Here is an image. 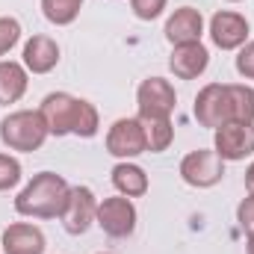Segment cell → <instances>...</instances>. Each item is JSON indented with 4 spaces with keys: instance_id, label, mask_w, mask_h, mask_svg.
Listing matches in <instances>:
<instances>
[{
    "instance_id": "cell-5",
    "label": "cell",
    "mask_w": 254,
    "mask_h": 254,
    "mask_svg": "<svg viewBox=\"0 0 254 254\" xmlns=\"http://www.w3.org/2000/svg\"><path fill=\"white\" fill-rule=\"evenodd\" d=\"M192 113H195L198 125L210 127V130H219L222 125L234 122V116H231V98H228V83H207L195 95Z\"/></svg>"
},
{
    "instance_id": "cell-15",
    "label": "cell",
    "mask_w": 254,
    "mask_h": 254,
    "mask_svg": "<svg viewBox=\"0 0 254 254\" xmlns=\"http://www.w3.org/2000/svg\"><path fill=\"white\" fill-rule=\"evenodd\" d=\"M24 68L33 71V74H48L54 71L60 63V45L51 39V36H33L27 45H24Z\"/></svg>"
},
{
    "instance_id": "cell-6",
    "label": "cell",
    "mask_w": 254,
    "mask_h": 254,
    "mask_svg": "<svg viewBox=\"0 0 254 254\" xmlns=\"http://www.w3.org/2000/svg\"><path fill=\"white\" fill-rule=\"evenodd\" d=\"M95 225H101V231L107 237H116V240L130 237L136 231V207H133V201L125 198V195H113V198L98 201Z\"/></svg>"
},
{
    "instance_id": "cell-3",
    "label": "cell",
    "mask_w": 254,
    "mask_h": 254,
    "mask_svg": "<svg viewBox=\"0 0 254 254\" xmlns=\"http://www.w3.org/2000/svg\"><path fill=\"white\" fill-rule=\"evenodd\" d=\"M181 178H184V184H190L195 190H210L225 178V160L213 148L190 151L181 160Z\"/></svg>"
},
{
    "instance_id": "cell-14",
    "label": "cell",
    "mask_w": 254,
    "mask_h": 254,
    "mask_svg": "<svg viewBox=\"0 0 254 254\" xmlns=\"http://www.w3.org/2000/svg\"><path fill=\"white\" fill-rule=\"evenodd\" d=\"M3 254H45V234L36 225L15 222L3 231Z\"/></svg>"
},
{
    "instance_id": "cell-19",
    "label": "cell",
    "mask_w": 254,
    "mask_h": 254,
    "mask_svg": "<svg viewBox=\"0 0 254 254\" xmlns=\"http://www.w3.org/2000/svg\"><path fill=\"white\" fill-rule=\"evenodd\" d=\"M139 122H142L145 142H148L151 154H160V151H166L175 142V127H172L169 119H139Z\"/></svg>"
},
{
    "instance_id": "cell-21",
    "label": "cell",
    "mask_w": 254,
    "mask_h": 254,
    "mask_svg": "<svg viewBox=\"0 0 254 254\" xmlns=\"http://www.w3.org/2000/svg\"><path fill=\"white\" fill-rule=\"evenodd\" d=\"M101 127V116L95 110V104L89 101H80V113H77V125H74V136L80 139H92Z\"/></svg>"
},
{
    "instance_id": "cell-24",
    "label": "cell",
    "mask_w": 254,
    "mask_h": 254,
    "mask_svg": "<svg viewBox=\"0 0 254 254\" xmlns=\"http://www.w3.org/2000/svg\"><path fill=\"white\" fill-rule=\"evenodd\" d=\"M166 3H169V0H130V9H133V15H136L139 21H154V18L163 15Z\"/></svg>"
},
{
    "instance_id": "cell-20",
    "label": "cell",
    "mask_w": 254,
    "mask_h": 254,
    "mask_svg": "<svg viewBox=\"0 0 254 254\" xmlns=\"http://www.w3.org/2000/svg\"><path fill=\"white\" fill-rule=\"evenodd\" d=\"M80 6H83V0H42L45 18H48L51 24H57V27L71 24V21L80 15Z\"/></svg>"
},
{
    "instance_id": "cell-16",
    "label": "cell",
    "mask_w": 254,
    "mask_h": 254,
    "mask_svg": "<svg viewBox=\"0 0 254 254\" xmlns=\"http://www.w3.org/2000/svg\"><path fill=\"white\" fill-rule=\"evenodd\" d=\"M27 68L24 63H12V60H0V104H18L27 92Z\"/></svg>"
},
{
    "instance_id": "cell-7",
    "label": "cell",
    "mask_w": 254,
    "mask_h": 254,
    "mask_svg": "<svg viewBox=\"0 0 254 254\" xmlns=\"http://www.w3.org/2000/svg\"><path fill=\"white\" fill-rule=\"evenodd\" d=\"M95 216H98V198L89 187H71L68 192V201H65L63 210V228L71 237H80L86 234L92 225H95Z\"/></svg>"
},
{
    "instance_id": "cell-9",
    "label": "cell",
    "mask_w": 254,
    "mask_h": 254,
    "mask_svg": "<svg viewBox=\"0 0 254 254\" xmlns=\"http://www.w3.org/2000/svg\"><path fill=\"white\" fill-rule=\"evenodd\" d=\"M80 101L83 98H74L68 92H51L42 101L39 113H42L45 125L51 130V136H68V133H74L77 113H80Z\"/></svg>"
},
{
    "instance_id": "cell-22",
    "label": "cell",
    "mask_w": 254,
    "mask_h": 254,
    "mask_svg": "<svg viewBox=\"0 0 254 254\" xmlns=\"http://www.w3.org/2000/svg\"><path fill=\"white\" fill-rule=\"evenodd\" d=\"M21 42V24L18 18H0V57H6Z\"/></svg>"
},
{
    "instance_id": "cell-10",
    "label": "cell",
    "mask_w": 254,
    "mask_h": 254,
    "mask_svg": "<svg viewBox=\"0 0 254 254\" xmlns=\"http://www.w3.org/2000/svg\"><path fill=\"white\" fill-rule=\"evenodd\" d=\"M107 151L119 160H133L139 154L148 151L145 142V130L139 119H119L113 122V127L107 130Z\"/></svg>"
},
{
    "instance_id": "cell-11",
    "label": "cell",
    "mask_w": 254,
    "mask_h": 254,
    "mask_svg": "<svg viewBox=\"0 0 254 254\" xmlns=\"http://www.w3.org/2000/svg\"><path fill=\"white\" fill-rule=\"evenodd\" d=\"M210 39L222 51H237L249 42V21L240 12H216L210 18Z\"/></svg>"
},
{
    "instance_id": "cell-2",
    "label": "cell",
    "mask_w": 254,
    "mask_h": 254,
    "mask_svg": "<svg viewBox=\"0 0 254 254\" xmlns=\"http://www.w3.org/2000/svg\"><path fill=\"white\" fill-rule=\"evenodd\" d=\"M48 136H51V130H48L39 110H18V113H9L0 122V139L12 151L33 154L45 145Z\"/></svg>"
},
{
    "instance_id": "cell-28",
    "label": "cell",
    "mask_w": 254,
    "mask_h": 254,
    "mask_svg": "<svg viewBox=\"0 0 254 254\" xmlns=\"http://www.w3.org/2000/svg\"><path fill=\"white\" fill-rule=\"evenodd\" d=\"M246 252H249V254H254V234L249 237V246H246Z\"/></svg>"
},
{
    "instance_id": "cell-18",
    "label": "cell",
    "mask_w": 254,
    "mask_h": 254,
    "mask_svg": "<svg viewBox=\"0 0 254 254\" xmlns=\"http://www.w3.org/2000/svg\"><path fill=\"white\" fill-rule=\"evenodd\" d=\"M228 98H231V116L234 122L254 125V89L246 83H228Z\"/></svg>"
},
{
    "instance_id": "cell-4",
    "label": "cell",
    "mask_w": 254,
    "mask_h": 254,
    "mask_svg": "<svg viewBox=\"0 0 254 254\" xmlns=\"http://www.w3.org/2000/svg\"><path fill=\"white\" fill-rule=\"evenodd\" d=\"M178 104V92L166 77H148L136 89L139 119H169Z\"/></svg>"
},
{
    "instance_id": "cell-8",
    "label": "cell",
    "mask_w": 254,
    "mask_h": 254,
    "mask_svg": "<svg viewBox=\"0 0 254 254\" xmlns=\"http://www.w3.org/2000/svg\"><path fill=\"white\" fill-rule=\"evenodd\" d=\"M213 151L225 160V163H237L254 154V125L246 122H228L216 130L213 139Z\"/></svg>"
},
{
    "instance_id": "cell-13",
    "label": "cell",
    "mask_w": 254,
    "mask_h": 254,
    "mask_svg": "<svg viewBox=\"0 0 254 254\" xmlns=\"http://www.w3.org/2000/svg\"><path fill=\"white\" fill-rule=\"evenodd\" d=\"M204 36V18L198 9L192 6H181L169 15L166 21V39L172 45H190V42H201Z\"/></svg>"
},
{
    "instance_id": "cell-1",
    "label": "cell",
    "mask_w": 254,
    "mask_h": 254,
    "mask_svg": "<svg viewBox=\"0 0 254 254\" xmlns=\"http://www.w3.org/2000/svg\"><path fill=\"white\" fill-rule=\"evenodd\" d=\"M71 187L57 172H39L15 198V210L27 219H60Z\"/></svg>"
},
{
    "instance_id": "cell-27",
    "label": "cell",
    "mask_w": 254,
    "mask_h": 254,
    "mask_svg": "<svg viewBox=\"0 0 254 254\" xmlns=\"http://www.w3.org/2000/svg\"><path fill=\"white\" fill-rule=\"evenodd\" d=\"M246 187H249V192L254 195V163L246 169Z\"/></svg>"
},
{
    "instance_id": "cell-23",
    "label": "cell",
    "mask_w": 254,
    "mask_h": 254,
    "mask_svg": "<svg viewBox=\"0 0 254 254\" xmlns=\"http://www.w3.org/2000/svg\"><path fill=\"white\" fill-rule=\"evenodd\" d=\"M21 181V163L9 154H0V192L12 190Z\"/></svg>"
},
{
    "instance_id": "cell-30",
    "label": "cell",
    "mask_w": 254,
    "mask_h": 254,
    "mask_svg": "<svg viewBox=\"0 0 254 254\" xmlns=\"http://www.w3.org/2000/svg\"><path fill=\"white\" fill-rule=\"evenodd\" d=\"M101 254H104V252H101Z\"/></svg>"
},
{
    "instance_id": "cell-17",
    "label": "cell",
    "mask_w": 254,
    "mask_h": 254,
    "mask_svg": "<svg viewBox=\"0 0 254 254\" xmlns=\"http://www.w3.org/2000/svg\"><path fill=\"white\" fill-rule=\"evenodd\" d=\"M113 187L122 192L125 198H139L148 192V175L142 166L130 163V160H122L116 169H113Z\"/></svg>"
},
{
    "instance_id": "cell-12",
    "label": "cell",
    "mask_w": 254,
    "mask_h": 254,
    "mask_svg": "<svg viewBox=\"0 0 254 254\" xmlns=\"http://www.w3.org/2000/svg\"><path fill=\"white\" fill-rule=\"evenodd\" d=\"M210 65V51L201 45V42H190V45H175L172 51V60H169V68L175 77L181 80H195L207 71Z\"/></svg>"
},
{
    "instance_id": "cell-26",
    "label": "cell",
    "mask_w": 254,
    "mask_h": 254,
    "mask_svg": "<svg viewBox=\"0 0 254 254\" xmlns=\"http://www.w3.org/2000/svg\"><path fill=\"white\" fill-rule=\"evenodd\" d=\"M237 222H240V228H243L249 237L254 234V195H249V198L240 201V207H237Z\"/></svg>"
},
{
    "instance_id": "cell-25",
    "label": "cell",
    "mask_w": 254,
    "mask_h": 254,
    "mask_svg": "<svg viewBox=\"0 0 254 254\" xmlns=\"http://www.w3.org/2000/svg\"><path fill=\"white\" fill-rule=\"evenodd\" d=\"M237 71L246 77V80H254V42H246L237 54Z\"/></svg>"
},
{
    "instance_id": "cell-29",
    "label": "cell",
    "mask_w": 254,
    "mask_h": 254,
    "mask_svg": "<svg viewBox=\"0 0 254 254\" xmlns=\"http://www.w3.org/2000/svg\"><path fill=\"white\" fill-rule=\"evenodd\" d=\"M228 3H240V0H228Z\"/></svg>"
}]
</instances>
